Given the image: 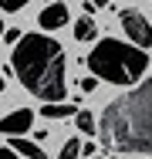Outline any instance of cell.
I'll return each mask as SVG.
<instances>
[{
    "mask_svg": "<svg viewBox=\"0 0 152 159\" xmlns=\"http://www.w3.org/2000/svg\"><path fill=\"white\" fill-rule=\"evenodd\" d=\"M98 132L101 142L118 152L152 156V78L112 98L98 119Z\"/></svg>",
    "mask_w": 152,
    "mask_h": 159,
    "instance_id": "cell-1",
    "label": "cell"
},
{
    "mask_svg": "<svg viewBox=\"0 0 152 159\" xmlns=\"http://www.w3.org/2000/svg\"><path fill=\"white\" fill-rule=\"evenodd\" d=\"M10 68L24 81V88L34 98H41L44 105H58L68 95L64 48L54 37H47V34H24V41L10 54Z\"/></svg>",
    "mask_w": 152,
    "mask_h": 159,
    "instance_id": "cell-2",
    "label": "cell"
},
{
    "mask_svg": "<svg viewBox=\"0 0 152 159\" xmlns=\"http://www.w3.org/2000/svg\"><path fill=\"white\" fill-rule=\"evenodd\" d=\"M85 61H88L95 78L125 88V85H135V81L145 75L149 54H145L142 48H135V44H122L118 37H101Z\"/></svg>",
    "mask_w": 152,
    "mask_h": 159,
    "instance_id": "cell-3",
    "label": "cell"
},
{
    "mask_svg": "<svg viewBox=\"0 0 152 159\" xmlns=\"http://www.w3.org/2000/svg\"><path fill=\"white\" fill-rule=\"evenodd\" d=\"M118 20H122V27H125V34L132 37V44L135 48H152V24H149V17L142 14V10H135V7H125V10H118Z\"/></svg>",
    "mask_w": 152,
    "mask_h": 159,
    "instance_id": "cell-4",
    "label": "cell"
},
{
    "mask_svg": "<svg viewBox=\"0 0 152 159\" xmlns=\"http://www.w3.org/2000/svg\"><path fill=\"white\" fill-rule=\"evenodd\" d=\"M34 125V112L30 108H14L7 119H0V135H10V139H24V132Z\"/></svg>",
    "mask_w": 152,
    "mask_h": 159,
    "instance_id": "cell-5",
    "label": "cell"
},
{
    "mask_svg": "<svg viewBox=\"0 0 152 159\" xmlns=\"http://www.w3.org/2000/svg\"><path fill=\"white\" fill-rule=\"evenodd\" d=\"M68 3H47L41 14H37V27H44V31H58L68 24Z\"/></svg>",
    "mask_w": 152,
    "mask_h": 159,
    "instance_id": "cell-6",
    "label": "cell"
},
{
    "mask_svg": "<svg viewBox=\"0 0 152 159\" xmlns=\"http://www.w3.org/2000/svg\"><path fill=\"white\" fill-rule=\"evenodd\" d=\"M10 149L17 156H27V159H44V149L37 142H30V139H10Z\"/></svg>",
    "mask_w": 152,
    "mask_h": 159,
    "instance_id": "cell-7",
    "label": "cell"
},
{
    "mask_svg": "<svg viewBox=\"0 0 152 159\" xmlns=\"http://www.w3.org/2000/svg\"><path fill=\"white\" fill-rule=\"evenodd\" d=\"M41 115H47V119H68V115H78V108H74V105L58 102V105H44V108H41Z\"/></svg>",
    "mask_w": 152,
    "mask_h": 159,
    "instance_id": "cell-8",
    "label": "cell"
},
{
    "mask_svg": "<svg viewBox=\"0 0 152 159\" xmlns=\"http://www.w3.org/2000/svg\"><path fill=\"white\" fill-rule=\"evenodd\" d=\"M74 37H78V41H91V37H95L91 17H78V20H74Z\"/></svg>",
    "mask_w": 152,
    "mask_h": 159,
    "instance_id": "cell-9",
    "label": "cell"
},
{
    "mask_svg": "<svg viewBox=\"0 0 152 159\" xmlns=\"http://www.w3.org/2000/svg\"><path fill=\"white\" fill-rule=\"evenodd\" d=\"M81 149H85V146H81V142H78V139H68V142H64V146H61V152H58V159H78V156H81Z\"/></svg>",
    "mask_w": 152,
    "mask_h": 159,
    "instance_id": "cell-10",
    "label": "cell"
},
{
    "mask_svg": "<svg viewBox=\"0 0 152 159\" xmlns=\"http://www.w3.org/2000/svg\"><path fill=\"white\" fill-rule=\"evenodd\" d=\"M74 122H78V129H81L85 135H91V132H95V115H91V112H85V108L74 115Z\"/></svg>",
    "mask_w": 152,
    "mask_h": 159,
    "instance_id": "cell-11",
    "label": "cell"
},
{
    "mask_svg": "<svg viewBox=\"0 0 152 159\" xmlns=\"http://www.w3.org/2000/svg\"><path fill=\"white\" fill-rule=\"evenodd\" d=\"M3 41H7V44H10V48H17V44H20V41H24V34H20V27H10V31L3 34Z\"/></svg>",
    "mask_w": 152,
    "mask_h": 159,
    "instance_id": "cell-12",
    "label": "cell"
},
{
    "mask_svg": "<svg viewBox=\"0 0 152 159\" xmlns=\"http://www.w3.org/2000/svg\"><path fill=\"white\" fill-rule=\"evenodd\" d=\"M0 10H7V14H17V10H24V0H0Z\"/></svg>",
    "mask_w": 152,
    "mask_h": 159,
    "instance_id": "cell-13",
    "label": "cell"
},
{
    "mask_svg": "<svg viewBox=\"0 0 152 159\" xmlns=\"http://www.w3.org/2000/svg\"><path fill=\"white\" fill-rule=\"evenodd\" d=\"M81 156H88V159H98V152H95V142H85V149H81Z\"/></svg>",
    "mask_w": 152,
    "mask_h": 159,
    "instance_id": "cell-14",
    "label": "cell"
},
{
    "mask_svg": "<svg viewBox=\"0 0 152 159\" xmlns=\"http://www.w3.org/2000/svg\"><path fill=\"white\" fill-rule=\"evenodd\" d=\"M95 85H98L95 78H81V92H95Z\"/></svg>",
    "mask_w": 152,
    "mask_h": 159,
    "instance_id": "cell-15",
    "label": "cell"
},
{
    "mask_svg": "<svg viewBox=\"0 0 152 159\" xmlns=\"http://www.w3.org/2000/svg\"><path fill=\"white\" fill-rule=\"evenodd\" d=\"M98 7H101V3H98V0H85V14H95V10H98Z\"/></svg>",
    "mask_w": 152,
    "mask_h": 159,
    "instance_id": "cell-16",
    "label": "cell"
},
{
    "mask_svg": "<svg viewBox=\"0 0 152 159\" xmlns=\"http://www.w3.org/2000/svg\"><path fill=\"white\" fill-rule=\"evenodd\" d=\"M0 159H17V152H14L10 146H3V149H0Z\"/></svg>",
    "mask_w": 152,
    "mask_h": 159,
    "instance_id": "cell-17",
    "label": "cell"
},
{
    "mask_svg": "<svg viewBox=\"0 0 152 159\" xmlns=\"http://www.w3.org/2000/svg\"><path fill=\"white\" fill-rule=\"evenodd\" d=\"M3 88H7V75H0V92H3Z\"/></svg>",
    "mask_w": 152,
    "mask_h": 159,
    "instance_id": "cell-18",
    "label": "cell"
},
{
    "mask_svg": "<svg viewBox=\"0 0 152 159\" xmlns=\"http://www.w3.org/2000/svg\"><path fill=\"white\" fill-rule=\"evenodd\" d=\"M3 34H7V31H3V24H0V37H3Z\"/></svg>",
    "mask_w": 152,
    "mask_h": 159,
    "instance_id": "cell-19",
    "label": "cell"
}]
</instances>
